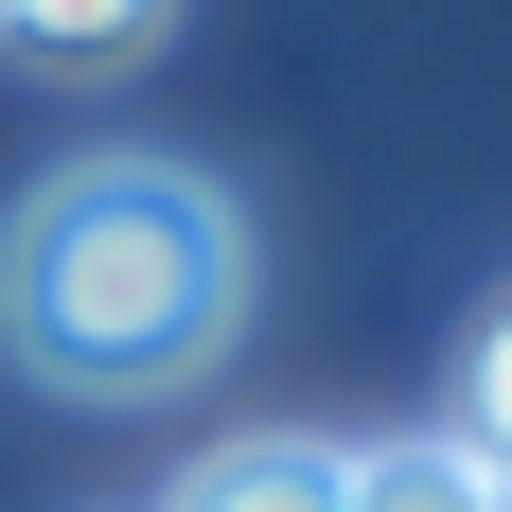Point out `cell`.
<instances>
[{"mask_svg":"<svg viewBox=\"0 0 512 512\" xmlns=\"http://www.w3.org/2000/svg\"><path fill=\"white\" fill-rule=\"evenodd\" d=\"M460 442H477V460L512 477V318L477 336V371H460Z\"/></svg>","mask_w":512,"mask_h":512,"instance_id":"5b68a950","label":"cell"},{"mask_svg":"<svg viewBox=\"0 0 512 512\" xmlns=\"http://www.w3.org/2000/svg\"><path fill=\"white\" fill-rule=\"evenodd\" d=\"M0 36L36 53V71H124V53L177 36V0H0Z\"/></svg>","mask_w":512,"mask_h":512,"instance_id":"277c9868","label":"cell"},{"mask_svg":"<svg viewBox=\"0 0 512 512\" xmlns=\"http://www.w3.org/2000/svg\"><path fill=\"white\" fill-rule=\"evenodd\" d=\"M336 512H512V477L477 460L460 424H407V442H354L336 460Z\"/></svg>","mask_w":512,"mask_h":512,"instance_id":"7a4b0ae2","label":"cell"},{"mask_svg":"<svg viewBox=\"0 0 512 512\" xmlns=\"http://www.w3.org/2000/svg\"><path fill=\"white\" fill-rule=\"evenodd\" d=\"M159 512H336V442H283V424L265 442H212Z\"/></svg>","mask_w":512,"mask_h":512,"instance_id":"3957f363","label":"cell"},{"mask_svg":"<svg viewBox=\"0 0 512 512\" xmlns=\"http://www.w3.org/2000/svg\"><path fill=\"white\" fill-rule=\"evenodd\" d=\"M248 318V212L212 195L195 159H53L36 195L0 212V354L71 389V407H142L195 389Z\"/></svg>","mask_w":512,"mask_h":512,"instance_id":"6da1fadb","label":"cell"}]
</instances>
